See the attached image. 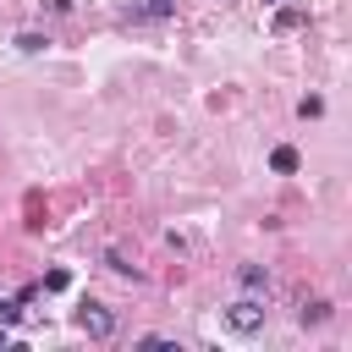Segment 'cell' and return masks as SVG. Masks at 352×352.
<instances>
[{"mask_svg": "<svg viewBox=\"0 0 352 352\" xmlns=\"http://www.w3.org/2000/svg\"><path fill=\"white\" fill-rule=\"evenodd\" d=\"M77 330L94 336V341H110V336L121 330V319H116L104 302H82V308H77Z\"/></svg>", "mask_w": 352, "mask_h": 352, "instance_id": "6da1fadb", "label": "cell"}, {"mask_svg": "<svg viewBox=\"0 0 352 352\" xmlns=\"http://www.w3.org/2000/svg\"><path fill=\"white\" fill-rule=\"evenodd\" d=\"M226 330H236V336H253V330H264V302H253V297L231 302V308H226Z\"/></svg>", "mask_w": 352, "mask_h": 352, "instance_id": "7a4b0ae2", "label": "cell"}, {"mask_svg": "<svg viewBox=\"0 0 352 352\" xmlns=\"http://www.w3.org/2000/svg\"><path fill=\"white\" fill-rule=\"evenodd\" d=\"M297 165H302V160H297V148H292V143H280V148L270 154V170H275V176H292Z\"/></svg>", "mask_w": 352, "mask_h": 352, "instance_id": "3957f363", "label": "cell"}, {"mask_svg": "<svg viewBox=\"0 0 352 352\" xmlns=\"http://www.w3.org/2000/svg\"><path fill=\"white\" fill-rule=\"evenodd\" d=\"M236 280H242L248 292H270V270H264V264H242V270H236Z\"/></svg>", "mask_w": 352, "mask_h": 352, "instance_id": "277c9868", "label": "cell"}, {"mask_svg": "<svg viewBox=\"0 0 352 352\" xmlns=\"http://www.w3.org/2000/svg\"><path fill=\"white\" fill-rule=\"evenodd\" d=\"M66 286H72V270H50L44 275V292H66Z\"/></svg>", "mask_w": 352, "mask_h": 352, "instance_id": "5b68a950", "label": "cell"}, {"mask_svg": "<svg viewBox=\"0 0 352 352\" xmlns=\"http://www.w3.org/2000/svg\"><path fill=\"white\" fill-rule=\"evenodd\" d=\"M297 319H302V324H319V319H330V302H308Z\"/></svg>", "mask_w": 352, "mask_h": 352, "instance_id": "8992f818", "label": "cell"}, {"mask_svg": "<svg viewBox=\"0 0 352 352\" xmlns=\"http://www.w3.org/2000/svg\"><path fill=\"white\" fill-rule=\"evenodd\" d=\"M44 44H50V38H44V33H22V38H16V50H28V55H38V50H44Z\"/></svg>", "mask_w": 352, "mask_h": 352, "instance_id": "52a82bcc", "label": "cell"}, {"mask_svg": "<svg viewBox=\"0 0 352 352\" xmlns=\"http://www.w3.org/2000/svg\"><path fill=\"white\" fill-rule=\"evenodd\" d=\"M297 110H302V116H324V99H319V94H308V99H302Z\"/></svg>", "mask_w": 352, "mask_h": 352, "instance_id": "ba28073f", "label": "cell"}, {"mask_svg": "<svg viewBox=\"0 0 352 352\" xmlns=\"http://www.w3.org/2000/svg\"><path fill=\"white\" fill-rule=\"evenodd\" d=\"M176 11V0H148V16H170Z\"/></svg>", "mask_w": 352, "mask_h": 352, "instance_id": "9c48e42d", "label": "cell"}, {"mask_svg": "<svg viewBox=\"0 0 352 352\" xmlns=\"http://www.w3.org/2000/svg\"><path fill=\"white\" fill-rule=\"evenodd\" d=\"M16 314H22L16 302H0V324H16Z\"/></svg>", "mask_w": 352, "mask_h": 352, "instance_id": "30bf717a", "label": "cell"}, {"mask_svg": "<svg viewBox=\"0 0 352 352\" xmlns=\"http://www.w3.org/2000/svg\"><path fill=\"white\" fill-rule=\"evenodd\" d=\"M0 346H6V324H0Z\"/></svg>", "mask_w": 352, "mask_h": 352, "instance_id": "8fae6325", "label": "cell"}, {"mask_svg": "<svg viewBox=\"0 0 352 352\" xmlns=\"http://www.w3.org/2000/svg\"><path fill=\"white\" fill-rule=\"evenodd\" d=\"M270 6H275V0H270Z\"/></svg>", "mask_w": 352, "mask_h": 352, "instance_id": "7c38bea8", "label": "cell"}]
</instances>
